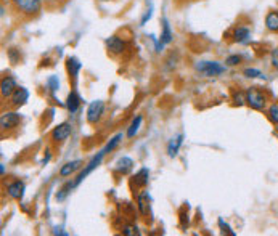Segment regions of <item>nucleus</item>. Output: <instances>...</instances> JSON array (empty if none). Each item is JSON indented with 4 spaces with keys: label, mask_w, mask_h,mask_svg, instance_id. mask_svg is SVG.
I'll use <instances>...</instances> for the list:
<instances>
[{
    "label": "nucleus",
    "mask_w": 278,
    "mask_h": 236,
    "mask_svg": "<svg viewBox=\"0 0 278 236\" xmlns=\"http://www.w3.org/2000/svg\"><path fill=\"white\" fill-rule=\"evenodd\" d=\"M251 39V29L246 26H236L233 29V40L238 44H246Z\"/></svg>",
    "instance_id": "15"
},
{
    "label": "nucleus",
    "mask_w": 278,
    "mask_h": 236,
    "mask_svg": "<svg viewBox=\"0 0 278 236\" xmlns=\"http://www.w3.org/2000/svg\"><path fill=\"white\" fill-rule=\"evenodd\" d=\"M27 100H29V90L25 89V87H18L15 90V94L10 96L11 106H15V108H20L23 105H26Z\"/></svg>",
    "instance_id": "13"
},
{
    "label": "nucleus",
    "mask_w": 278,
    "mask_h": 236,
    "mask_svg": "<svg viewBox=\"0 0 278 236\" xmlns=\"http://www.w3.org/2000/svg\"><path fill=\"white\" fill-rule=\"evenodd\" d=\"M73 134V125L69 124V122H61V124H58L56 127L51 130V140L56 142V143H63V142H66L69 137H71Z\"/></svg>",
    "instance_id": "8"
},
{
    "label": "nucleus",
    "mask_w": 278,
    "mask_h": 236,
    "mask_svg": "<svg viewBox=\"0 0 278 236\" xmlns=\"http://www.w3.org/2000/svg\"><path fill=\"white\" fill-rule=\"evenodd\" d=\"M47 87H49V90L51 92V94H55V92L60 89V80H58L56 76H50L47 79Z\"/></svg>",
    "instance_id": "27"
},
{
    "label": "nucleus",
    "mask_w": 278,
    "mask_h": 236,
    "mask_svg": "<svg viewBox=\"0 0 278 236\" xmlns=\"http://www.w3.org/2000/svg\"><path fill=\"white\" fill-rule=\"evenodd\" d=\"M246 103L256 111H264L265 105H267V98L257 87H250L246 90Z\"/></svg>",
    "instance_id": "2"
},
{
    "label": "nucleus",
    "mask_w": 278,
    "mask_h": 236,
    "mask_svg": "<svg viewBox=\"0 0 278 236\" xmlns=\"http://www.w3.org/2000/svg\"><path fill=\"white\" fill-rule=\"evenodd\" d=\"M5 189H7V194L11 199L20 201V199H23V196H25L26 185H25V182H23V180H13V182L8 183Z\"/></svg>",
    "instance_id": "9"
},
{
    "label": "nucleus",
    "mask_w": 278,
    "mask_h": 236,
    "mask_svg": "<svg viewBox=\"0 0 278 236\" xmlns=\"http://www.w3.org/2000/svg\"><path fill=\"white\" fill-rule=\"evenodd\" d=\"M84 161L82 159H76V161H69V163L63 164L61 169H60V177L61 178H66V177H71L73 174H76L77 170H80L84 167Z\"/></svg>",
    "instance_id": "12"
},
{
    "label": "nucleus",
    "mask_w": 278,
    "mask_h": 236,
    "mask_svg": "<svg viewBox=\"0 0 278 236\" xmlns=\"http://www.w3.org/2000/svg\"><path fill=\"white\" fill-rule=\"evenodd\" d=\"M148 177H150L148 169L142 167L134 177H132V183H135V187H138V188H143L145 185H148Z\"/></svg>",
    "instance_id": "19"
},
{
    "label": "nucleus",
    "mask_w": 278,
    "mask_h": 236,
    "mask_svg": "<svg viewBox=\"0 0 278 236\" xmlns=\"http://www.w3.org/2000/svg\"><path fill=\"white\" fill-rule=\"evenodd\" d=\"M105 156H106V154L103 153V151H100L98 154H95V156L92 158V159L89 161V163H87V164L84 165L82 169H80V172L77 174V177L73 180V185H74V188L79 187L80 183H82V182L85 180V178L89 177V175L92 174V172H94V170L98 167V165H100V164L103 163V158H105Z\"/></svg>",
    "instance_id": "1"
},
{
    "label": "nucleus",
    "mask_w": 278,
    "mask_h": 236,
    "mask_svg": "<svg viewBox=\"0 0 278 236\" xmlns=\"http://www.w3.org/2000/svg\"><path fill=\"white\" fill-rule=\"evenodd\" d=\"M123 138H124V134H116V135L111 138V140H109V142L106 143V146L103 148L101 151L105 153V154H109L111 151H114V149L119 146V143L123 142Z\"/></svg>",
    "instance_id": "23"
},
{
    "label": "nucleus",
    "mask_w": 278,
    "mask_h": 236,
    "mask_svg": "<svg viewBox=\"0 0 278 236\" xmlns=\"http://www.w3.org/2000/svg\"><path fill=\"white\" fill-rule=\"evenodd\" d=\"M270 63H272V66H274V68L277 69V71H278V48H274V50H272Z\"/></svg>",
    "instance_id": "31"
},
{
    "label": "nucleus",
    "mask_w": 278,
    "mask_h": 236,
    "mask_svg": "<svg viewBox=\"0 0 278 236\" xmlns=\"http://www.w3.org/2000/svg\"><path fill=\"white\" fill-rule=\"evenodd\" d=\"M142 122H143V118L140 116V114H138V116H135L134 119H132L130 125H129V127H127L126 137H127V138H134V137L138 134V130H140Z\"/></svg>",
    "instance_id": "21"
},
{
    "label": "nucleus",
    "mask_w": 278,
    "mask_h": 236,
    "mask_svg": "<svg viewBox=\"0 0 278 236\" xmlns=\"http://www.w3.org/2000/svg\"><path fill=\"white\" fill-rule=\"evenodd\" d=\"M217 225H219V228L222 230V233H224V235H228V236H235V235H236V233L233 232V230L230 228L228 223L224 220V218H219V220H217Z\"/></svg>",
    "instance_id": "26"
},
{
    "label": "nucleus",
    "mask_w": 278,
    "mask_h": 236,
    "mask_svg": "<svg viewBox=\"0 0 278 236\" xmlns=\"http://www.w3.org/2000/svg\"><path fill=\"white\" fill-rule=\"evenodd\" d=\"M16 89H18L16 79L11 76H5L2 79V82H0V94H2V98H10V96L15 94Z\"/></svg>",
    "instance_id": "11"
},
{
    "label": "nucleus",
    "mask_w": 278,
    "mask_h": 236,
    "mask_svg": "<svg viewBox=\"0 0 278 236\" xmlns=\"http://www.w3.org/2000/svg\"><path fill=\"white\" fill-rule=\"evenodd\" d=\"M265 27L272 32H278V11L272 10L265 16Z\"/></svg>",
    "instance_id": "22"
},
{
    "label": "nucleus",
    "mask_w": 278,
    "mask_h": 236,
    "mask_svg": "<svg viewBox=\"0 0 278 236\" xmlns=\"http://www.w3.org/2000/svg\"><path fill=\"white\" fill-rule=\"evenodd\" d=\"M80 96L76 90H71L69 92V95H68V98H66V108H68V111L71 113V114H76L79 111V108H80Z\"/></svg>",
    "instance_id": "14"
},
{
    "label": "nucleus",
    "mask_w": 278,
    "mask_h": 236,
    "mask_svg": "<svg viewBox=\"0 0 278 236\" xmlns=\"http://www.w3.org/2000/svg\"><path fill=\"white\" fill-rule=\"evenodd\" d=\"M15 53H16V50H15V48H10V50H8V58H10V61H11V63H15V65H16V63L20 61V58H16V55H15Z\"/></svg>",
    "instance_id": "33"
},
{
    "label": "nucleus",
    "mask_w": 278,
    "mask_h": 236,
    "mask_svg": "<svg viewBox=\"0 0 278 236\" xmlns=\"http://www.w3.org/2000/svg\"><path fill=\"white\" fill-rule=\"evenodd\" d=\"M71 189H74V185H73V182H68L65 187H63L60 191L56 193V201H65L66 199V196L69 194V191H71Z\"/></svg>",
    "instance_id": "24"
},
{
    "label": "nucleus",
    "mask_w": 278,
    "mask_h": 236,
    "mask_svg": "<svg viewBox=\"0 0 278 236\" xmlns=\"http://www.w3.org/2000/svg\"><path fill=\"white\" fill-rule=\"evenodd\" d=\"M132 167H134V159L129 158V156H123L118 163H116V170L123 175L129 174V172L132 170Z\"/></svg>",
    "instance_id": "17"
},
{
    "label": "nucleus",
    "mask_w": 278,
    "mask_h": 236,
    "mask_svg": "<svg viewBox=\"0 0 278 236\" xmlns=\"http://www.w3.org/2000/svg\"><path fill=\"white\" fill-rule=\"evenodd\" d=\"M269 118L272 122L278 125V103H274V105L269 108Z\"/></svg>",
    "instance_id": "28"
},
{
    "label": "nucleus",
    "mask_w": 278,
    "mask_h": 236,
    "mask_svg": "<svg viewBox=\"0 0 278 236\" xmlns=\"http://www.w3.org/2000/svg\"><path fill=\"white\" fill-rule=\"evenodd\" d=\"M53 233H55V235H63V236H68V233H66V232H63L61 228H55V230H53Z\"/></svg>",
    "instance_id": "35"
},
{
    "label": "nucleus",
    "mask_w": 278,
    "mask_h": 236,
    "mask_svg": "<svg viewBox=\"0 0 278 236\" xmlns=\"http://www.w3.org/2000/svg\"><path fill=\"white\" fill-rule=\"evenodd\" d=\"M121 232H123V235H126V236L140 235V232H138V228H137L135 225H124V227H123V230H121Z\"/></svg>",
    "instance_id": "29"
},
{
    "label": "nucleus",
    "mask_w": 278,
    "mask_h": 236,
    "mask_svg": "<svg viewBox=\"0 0 278 236\" xmlns=\"http://www.w3.org/2000/svg\"><path fill=\"white\" fill-rule=\"evenodd\" d=\"M0 174H2V177L5 175V164H0Z\"/></svg>",
    "instance_id": "36"
},
{
    "label": "nucleus",
    "mask_w": 278,
    "mask_h": 236,
    "mask_svg": "<svg viewBox=\"0 0 278 236\" xmlns=\"http://www.w3.org/2000/svg\"><path fill=\"white\" fill-rule=\"evenodd\" d=\"M245 103H246V92L245 94H236L235 95V105L241 106V105H245Z\"/></svg>",
    "instance_id": "32"
},
{
    "label": "nucleus",
    "mask_w": 278,
    "mask_h": 236,
    "mask_svg": "<svg viewBox=\"0 0 278 236\" xmlns=\"http://www.w3.org/2000/svg\"><path fill=\"white\" fill-rule=\"evenodd\" d=\"M196 71H200L204 77H217L225 72V66L219 61H200L196 65Z\"/></svg>",
    "instance_id": "3"
},
{
    "label": "nucleus",
    "mask_w": 278,
    "mask_h": 236,
    "mask_svg": "<svg viewBox=\"0 0 278 236\" xmlns=\"http://www.w3.org/2000/svg\"><path fill=\"white\" fill-rule=\"evenodd\" d=\"M105 44H106L108 53H109V55H113V56L123 55L124 51L127 50V42H126L124 39H121L119 36H111V37H108V39L105 40Z\"/></svg>",
    "instance_id": "6"
},
{
    "label": "nucleus",
    "mask_w": 278,
    "mask_h": 236,
    "mask_svg": "<svg viewBox=\"0 0 278 236\" xmlns=\"http://www.w3.org/2000/svg\"><path fill=\"white\" fill-rule=\"evenodd\" d=\"M98 2H109V0H98Z\"/></svg>",
    "instance_id": "37"
},
{
    "label": "nucleus",
    "mask_w": 278,
    "mask_h": 236,
    "mask_svg": "<svg viewBox=\"0 0 278 236\" xmlns=\"http://www.w3.org/2000/svg\"><path fill=\"white\" fill-rule=\"evenodd\" d=\"M241 63V56L240 55H230L227 60H225V65L227 66H238Z\"/></svg>",
    "instance_id": "30"
},
{
    "label": "nucleus",
    "mask_w": 278,
    "mask_h": 236,
    "mask_svg": "<svg viewBox=\"0 0 278 236\" xmlns=\"http://www.w3.org/2000/svg\"><path fill=\"white\" fill-rule=\"evenodd\" d=\"M183 138H185L183 134H178L169 142V145H167V154H169V158H177L178 151H180V146L183 145Z\"/></svg>",
    "instance_id": "16"
},
{
    "label": "nucleus",
    "mask_w": 278,
    "mask_h": 236,
    "mask_svg": "<svg viewBox=\"0 0 278 236\" xmlns=\"http://www.w3.org/2000/svg\"><path fill=\"white\" fill-rule=\"evenodd\" d=\"M163 31H161V37H159V40L161 42H163L164 45H167V44H171L172 40H174V32H172V29H171V24H169V21H167V18L166 16H163Z\"/></svg>",
    "instance_id": "18"
},
{
    "label": "nucleus",
    "mask_w": 278,
    "mask_h": 236,
    "mask_svg": "<svg viewBox=\"0 0 278 236\" xmlns=\"http://www.w3.org/2000/svg\"><path fill=\"white\" fill-rule=\"evenodd\" d=\"M11 2H13L16 10L26 16H36L42 8L40 0H11Z\"/></svg>",
    "instance_id": "4"
},
{
    "label": "nucleus",
    "mask_w": 278,
    "mask_h": 236,
    "mask_svg": "<svg viewBox=\"0 0 278 236\" xmlns=\"http://www.w3.org/2000/svg\"><path fill=\"white\" fill-rule=\"evenodd\" d=\"M50 158H51L50 149H47V151H45V156H44V159H42V165H47L49 161H50Z\"/></svg>",
    "instance_id": "34"
},
{
    "label": "nucleus",
    "mask_w": 278,
    "mask_h": 236,
    "mask_svg": "<svg viewBox=\"0 0 278 236\" xmlns=\"http://www.w3.org/2000/svg\"><path fill=\"white\" fill-rule=\"evenodd\" d=\"M82 69V63H80L76 56H68L66 58V71L69 74V79H73V84L76 85L79 79V72Z\"/></svg>",
    "instance_id": "10"
},
{
    "label": "nucleus",
    "mask_w": 278,
    "mask_h": 236,
    "mask_svg": "<svg viewBox=\"0 0 278 236\" xmlns=\"http://www.w3.org/2000/svg\"><path fill=\"white\" fill-rule=\"evenodd\" d=\"M103 114H105V103L101 100L92 101L89 108H87V122L92 125H97L101 120Z\"/></svg>",
    "instance_id": "5"
},
{
    "label": "nucleus",
    "mask_w": 278,
    "mask_h": 236,
    "mask_svg": "<svg viewBox=\"0 0 278 236\" xmlns=\"http://www.w3.org/2000/svg\"><path fill=\"white\" fill-rule=\"evenodd\" d=\"M243 74H245L248 79H257V77H259V79H265L264 74L260 72L259 69H256V68H246L245 72H243Z\"/></svg>",
    "instance_id": "25"
},
{
    "label": "nucleus",
    "mask_w": 278,
    "mask_h": 236,
    "mask_svg": "<svg viewBox=\"0 0 278 236\" xmlns=\"http://www.w3.org/2000/svg\"><path fill=\"white\" fill-rule=\"evenodd\" d=\"M21 122V114L16 111H5L0 118V127L2 130H13L20 125Z\"/></svg>",
    "instance_id": "7"
},
{
    "label": "nucleus",
    "mask_w": 278,
    "mask_h": 236,
    "mask_svg": "<svg viewBox=\"0 0 278 236\" xmlns=\"http://www.w3.org/2000/svg\"><path fill=\"white\" fill-rule=\"evenodd\" d=\"M150 196H148V191H143L137 196V207H138V212L142 215H147L150 212Z\"/></svg>",
    "instance_id": "20"
}]
</instances>
